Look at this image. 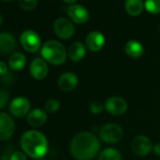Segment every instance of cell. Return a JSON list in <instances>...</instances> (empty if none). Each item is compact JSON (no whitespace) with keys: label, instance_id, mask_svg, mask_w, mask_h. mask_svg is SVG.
Masks as SVG:
<instances>
[{"label":"cell","instance_id":"obj_11","mask_svg":"<svg viewBox=\"0 0 160 160\" xmlns=\"http://www.w3.org/2000/svg\"><path fill=\"white\" fill-rule=\"evenodd\" d=\"M132 149L136 154L139 156H145L152 150V143L148 137L139 135L133 139Z\"/></svg>","mask_w":160,"mask_h":160},{"label":"cell","instance_id":"obj_27","mask_svg":"<svg viewBox=\"0 0 160 160\" xmlns=\"http://www.w3.org/2000/svg\"><path fill=\"white\" fill-rule=\"evenodd\" d=\"M10 160H27V154L23 151H15L11 154Z\"/></svg>","mask_w":160,"mask_h":160},{"label":"cell","instance_id":"obj_16","mask_svg":"<svg viewBox=\"0 0 160 160\" xmlns=\"http://www.w3.org/2000/svg\"><path fill=\"white\" fill-rule=\"evenodd\" d=\"M47 120V114L41 108H35L31 110L27 117L28 123L32 127H40L45 123Z\"/></svg>","mask_w":160,"mask_h":160},{"label":"cell","instance_id":"obj_21","mask_svg":"<svg viewBox=\"0 0 160 160\" xmlns=\"http://www.w3.org/2000/svg\"><path fill=\"white\" fill-rule=\"evenodd\" d=\"M99 160H122V155L117 149L107 148L100 152Z\"/></svg>","mask_w":160,"mask_h":160},{"label":"cell","instance_id":"obj_5","mask_svg":"<svg viewBox=\"0 0 160 160\" xmlns=\"http://www.w3.org/2000/svg\"><path fill=\"white\" fill-rule=\"evenodd\" d=\"M20 42L22 47L29 53H36L42 46L40 36L33 30L24 31L20 37Z\"/></svg>","mask_w":160,"mask_h":160},{"label":"cell","instance_id":"obj_31","mask_svg":"<svg viewBox=\"0 0 160 160\" xmlns=\"http://www.w3.org/2000/svg\"><path fill=\"white\" fill-rule=\"evenodd\" d=\"M1 160H10V157H8V156H2L1 157Z\"/></svg>","mask_w":160,"mask_h":160},{"label":"cell","instance_id":"obj_23","mask_svg":"<svg viewBox=\"0 0 160 160\" xmlns=\"http://www.w3.org/2000/svg\"><path fill=\"white\" fill-rule=\"evenodd\" d=\"M59 107H60L59 102L57 99H54V98H51V99L47 100L45 102V105H44L45 111L48 112V113H55V112H57L59 109Z\"/></svg>","mask_w":160,"mask_h":160},{"label":"cell","instance_id":"obj_33","mask_svg":"<svg viewBox=\"0 0 160 160\" xmlns=\"http://www.w3.org/2000/svg\"><path fill=\"white\" fill-rule=\"evenodd\" d=\"M2 1H6V2H9V1H12V0H2Z\"/></svg>","mask_w":160,"mask_h":160},{"label":"cell","instance_id":"obj_15","mask_svg":"<svg viewBox=\"0 0 160 160\" xmlns=\"http://www.w3.org/2000/svg\"><path fill=\"white\" fill-rule=\"evenodd\" d=\"M17 42L15 38L9 32L0 33V53L10 54L15 50Z\"/></svg>","mask_w":160,"mask_h":160},{"label":"cell","instance_id":"obj_9","mask_svg":"<svg viewBox=\"0 0 160 160\" xmlns=\"http://www.w3.org/2000/svg\"><path fill=\"white\" fill-rule=\"evenodd\" d=\"M105 108L107 111L114 116L123 115L127 110V103L126 101L118 96H112L107 99L105 103Z\"/></svg>","mask_w":160,"mask_h":160},{"label":"cell","instance_id":"obj_18","mask_svg":"<svg viewBox=\"0 0 160 160\" xmlns=\"http://www.w3.org/2000/svg\"><path fill=\"white\" fill-rule=\"evenodd\" d=\"M27 64V58L21 52H14L9 58V67L12 71H21Z\"/></svg>","mask_w":160,"mask_h":160},{"label":"cell","instance_id":"obj_7","mask_svg":"<svg viewBox=\"0 0 160 160\" xmlns=\"http://www.w3.org/2000/svg\"><path fill=\"white\" fill-rule=\"evenodd\" d=\"M12 116L22 118L28 115L30 111V102L27 97L18 96L12 99L9 106Z\"/></svg>","mask_w":160,"mask_h":160},{"label":"cell","instance_id":"obj_8","mask_svg":"<svg viewBox=\"0 0 160 160\" xmlns=\"http://www.w3.org/2000/svg\"><path fill=\"white\" fill-rule=\"evenodd\" d=\"M53 28L56 35L61 40H68L74 34V27L72 23L63 17L58 18L55 21Z\"/></svg>","mask_w":160,"mask_h":160},{"label":"cell","instance_id":"obj_25","mask_svg":"<svg viewBox=\"0 0 160 160\" xmlns=\"http://www.w3.org/2000/svg\"><path fill=\"white\" fill-rule=\"evenodd\" d=\"M10 93L7 91L0 92V109H3L10 101Z\"/></svg>","mask_w":160,"mask_h":160},{"label":"cell","instance_id":"obj_14","mask_svg":"<svg viewBox=\"0 0 160 160\" xmlns=\"http://www.w3.org/2000/svg\"><path fill=\"white\" fill-rule=\"evenodd\" d=\"M105 42H106V38L103 35V33H101L99 31L91 32L86 39L87 46L92 52L100 51L104 47Z\"/></svg>","mask_w":160,"mask_h":160},{"label":"cell","instance_id":"obj_24","mask_svg":"<svg viewBox=\"0 0 160 160\" xmlns=\"http://www.w3.org/2000/svg\"><path fill=\"white\" fill-rule=\"evenodd\" d=\"M18 4L23 10L30 12L37 8L38 0H18Z\"/></svg>","mask_w":160,"mask_h":160},{"label":"cell","instance_id":"obj_3","mask_svg":"<svg viewBox=\"0 0 160 160\" xmlns=\"http://www.w3.org/2000/svg\"><path fill=\"white\" fill-rule=\"evenodd\" d=\"M42 58L54 65H61L67 58V52L62 43L58 41L46 42L41 50Z\"/></svg>","mask_w":160,"mask_h":160},{"label":"cell","instance_id":"obj_30","mask_svg":"<svg viewBox=\"0 0 160 160\" xmlns=\"http://www.w3.org/2000/svg\"><path fill=\"white\" fill-rule=\"evenodd\" d=\"M63 1L67 4H73L74 2L77 1V0H63Z\"/></svg>","mask_w":160,"mask_h":160},{"label":"cell","instance_id":"obj_34","mask_svg":"<svg viewBox=\"0 0 160 160\" xmlns=\"http://www.w3.org/2000/svg\"><path fill=\"white\" fill-rule=\"evenodd\" d=\"M159 31H160V28H159Z\"/></svg>","mask_w":160,"mask_h":160},{"label":"cell","instance_id":"obj_28","mask_svg":"<svg viewBox=\"0 0 160 160\" xmlns=\"http://www.w3.org/2000/svg\"><path fill=\"white\" fill-rule=\"evenodd\" d=\"M7 72H8V66H7V64L4 61L0 60V76L5 75Z\"/></svg>","mask_w":160,"mask_h":160},{"label":"cell","instance_id":"obj_26","mask_svg":"<svg viewBox=\"0 0 160 160\" xmlns=\"http://www.w3.org/2000/svg\"><path fill=\"white\" fill-rule=\"evenodd\" d=\"M90 110L92 111V113H93L94 115H97V114H100L103 112L104 110V106L100 103V102H92L91 105H90Z\"/></svg>","mask_w":160,"mask_h":160},{"label":"cell","instance_id":"obj_12","mask_svg":"<svg viewBox=\"0 0 160 160\" xmlns=\"http://www.w3.org/2000/svg\"><path fill=\"white\" fill-rule=\"evenodd\" d=\"M30 75L36 80H42L48 74V65L43 58H34L29 65Z\"/></svg>","mask_w":160,"mask_h":160},{"label":"cell","instance_id":"obj_1","mask_svg":"<svg viewBox=\"0 0 160 160\" xmlns=\"http://www.w3.org/2000/svg\"><path fill=\"white\" fill-rule=\"evenodd\" d=\"M100 141L90 132H82L73 137L70 144V152L77 160H90L99 152Z\"/></svg>","mask_w":160,"mask_h":160},{"label":"cell","instance_id":"obj_29","mask_svg":"<svg viewBox=\"0 0 160 160\" xmlns=\"http://www.w3.org/2000/svg\"><path fill=\"white\" fill-rule=\"evenodd\" d=\"M152 151H153V152H154L157 156H160V143L155 144V145L152 147Z\"/></svg>","mask_w":160,"mask_h":160},{"label":"cell","instance_id":"obj_2","mask_svg":"<svg viewBox=\"0 0 160 160\" xmlns=\"http://www.w3.org/2000/svg\"><path fill=\"white\" fill-rule=\"evenodd\" d=\"M22 151L31 158L40 159L48 151V140L40 131L29 130L25 132L20 138Z\"/></svg>","mask_w":160,"mask_h":160},{"label":"cell","instance_id":"obj_20","mask_svg":"<svg viewBox=\"0 0 160 160\" xmlns=\"http://www.w3.org/2000/svg\"><path fill=\"white\" fill-rule=\"evenodd\" d=\"M144 8L142 0H126L125 1V11L131 16L139 15Z\"/></svg>","mask_w":160,"mask_h":160},{"label":"cell","instance_id":"obj_19","mask_svg":"<svg viewBox=\"0 0 160 160\" xmlns=\"http://www.w3.org/2000/svg\"><path fill=\"white\" fill-rule=\"evenodd\" d=\"M144 48L143 45L136 40H131L125 44V53L128 57L132 58H140L143 55Z\"/></svg>","mask_w":160,"mask_h":160},{"label":"cell","instance_id":"obj_6","mask_svg":"<svg viewBox=\"0 0 160 160\" xmlns=\"http://www.w3.org/2000/svg\"><path fill=\"white\" fill-rule=\"evenodd\" d=\"M15 131V122L11 114L0 112V141L10 139Z\"/></svg>","mask_w":160,"mask_h":160},{"label":"cell","instance_id":"obj_17","mask_svg":"<svg viewBox=\"0 0 160 160\" xmlns=\"http://www.w3.org/2000/svg\"><path fill=\"white\" fill-rule=\"evenodd\" d=\"M68 55L71 60H72L73 62H78L84 58L86 55V48L84 44L80 42H72L69 47Z\"/></svg>","mask_w":160,"mask_h":160},{"label":"cell","instance_id":"obj_10","mask_svg":"<svg viewBox=\"0 0 160 160\" xmlns=\"http://www.w3.org/2000/svg\"><path fill=\"white\" fill-rule=\"evenodd\" d=\"M67 13L70 19L77 25L85 24L90 18V13L88 10L79 4H72L69 6Z\"/></svg>","mask_w":160,"mask_h":160},{"label":"cell","instance_id":"obj_4","mask_svg":"<svg viewBox=\"0 0 160 160\" xmlns=\"http://www.w3.org/2000/svg\"><path fill=\"white\" fill-rule=\"evenodd\" d=\"M99 135L103 141L112 144L117 143L122 139L123 131L117 123H108L101 128Z\"/></svg>","mask_w":160,"mask_h":160},{"label":"cell","instance_id":"obj_13","mask_svg":"<svg viewBox=\"0 0 160 160\" xmlns=\"http://www.w3.org/2000/svg\"><path fill=\"white\" fill-rule=\"evenodd\" d=\"M58 88L63 92H71L78 85V77L74 72H65L60 75L58 81Z\"/></svg>","mask_w":160,"mask_h":160},{"label":"cell","instance_id":"obj_22","mask_svg":"<svg viewBox=\"0 0 160 160\" xmlns=\"http://www.w3.org/2000/svg\"><path fill=\"white\" fill-rule=\"evenodd\" d=\"M144 7L148 12L157 14L160 12V0H145Z\"/></svg>","mask_w":160,"mask_h":160},{"label":"cell","instance_id":"obj_32","mask_svg":"<svg viewBox=\"0 0 160 160\" xmlns=\"http://www.w3.org/2000/svg\"><path fill=\"white\" fill-rule=\"evenodd\" d=\"M2 24H3V17L1 16V14H0V27H1Z\"/></svg>","mask_w":160,"mask_h":160}]
</instances>
